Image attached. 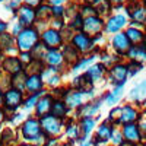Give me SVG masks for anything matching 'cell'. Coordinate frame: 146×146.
<instances>
[{
    "label": "cell",
    "instance_id": "22",
    "mask_svg": "<svg viewBox=\"0 0 146 146\" xmlns=\"http://www.w3.org/2000/svg\"><path fill=\"white\" fill-rule=\"evenodd\" d=\"M129 100L136 104H145L146 102V79L136 83L129 92Z\"/></svg>",
    "mask_w": 146,
    "mask_h": 146
},
{
    "label": "cell",
    "instance_id": "29",
    "mask_svg": "<svg viewBox=\"0 0 146 146\" xmlns=\"http://www.w3.org/2000/svg\"><path fill=\"white\" fill-rule=\"evenodd\" d=\"M70 110L67 108V105L64 104L63 100H54L53 105H51V111L50 114L60 118V120H66L67 118V114H69Z\"/></svg>",
    "mask_w": 146,
    "mask_h": 146
},
{
    "label": "cell",
    "instance_id": "28",
    "mask_svg": "<svg viewBox=\"0 0 146 146\" xmlns=\"http://www.w3.org/2000/svg\"><path fill=\"white\" fill-rule=\"evenodd\" d=\"M62 53H63V57H64V63H69L70 66H75L80 60V53L72 44H66L63 47Z\"/></svg>",
    "mask_w": 146,
    "mask_h": 146
},
{
    "label": "cell",
    "instance_id": "24",
    "mask_svg": "<svg viewBox=\"0 0 146 146\" xmlns=\"http://www.w3.org/2000/svg\"><path fill=\"white\" fill-rule=\"evenodd\" d=\"M44 91V82L41 75H28L25 82V92L29 94H38Z\"/></svg>",
    "mask_w": 146,
    "mask_h": 146
},
{
    "label": "cell",
    "instance_id": "36",
    "mask_svg": "<svg viewBox=\"0 0 146 146\" xmlns=\"http://www.w3.org/2000/svg\"><path fill=\"white\" fill-rule=\"evenodd\" d=\"M13 38L10 34H2L0 35V50L2 51H10V50H18L16 47H13Z\"/></svg>",
    "mask_w": 146,
    "mask_h": 146
},
{
    "label": "cell",
    "instance_id": "52",
    "mask_svg": "<svg viewBox=\"0 0 146 146\" xmlns=\"http://www.w3.org/2000/svg\"><path fill=\"white\" fill-rule=\"evenodd\" d=\"M83 2H85V5H92L95 0H83Z\"/></svg>",
    "mask_w": 146,
    "mask_h": 146
},
{
    "label": "cell",
    "instance_id": "6",
    "mask_svg": "<svg viewBox=\"0 0 146 146\" xmlns=\"http://www.w3.org/2000/svg\"><path fill=\"white\" fill-rule=\"evenodd\" d=\"M108 80L113 86H124L129 78V69L124 63H117L108 69Z\"/></svg>",
    "mask_w": 146,
    "mask_h": 146
},
{
    "label": "cell",
    "instance_id": "43",
    "mask_svg": "<svg viewBox=\"0 0 146 146\" xmlns=\"http://www.w3.org/2000/svg\"><path fill=\"white\" fill-rule=\"evenodd\" d=\"M137 126H139V130L142 133V137H143V142H145L146 140V117H142L137 121Z\"/></svg>",
    "mask_w": 146,
    "mask_h": 146
},
{
    "label": "cell",
    "instance_id": "41",
    "mask_svg": "<svg viewBox=\"0 0 146 146\" xmlns=\"http://www.w3.org/2000/svg\"><path fill=\"white\" fill-rule=\"evenodd\" d=\"M127 69H129V76H135V75H137V73L143 69V63L135 62V60H129Z\"/></svg>",
    "mask_w": 146,
    "mask_h": 146
},
{
    "label": "cell",
    "instance_id": "19",
    "mask_svg": "<svg viewBox=\"0 0 146 146\" xmlns=\"http://www.w3.org/2000/svg\"><path fill=\"white\" fill-rule=\"evenodd\" d=\"M107 72H108V69L102 63H94L92 66H89L86 69L85 76L91 80L92 85H95V83H98V82H101L104 79V76L107 75Z\"/></svg>",
    "mask_w": 146,
    "mask_h": 146
},
{
    "label": "cell",
    "instance_id": "37",
    "mask_svg": "<svg viewBox=\"0 0 146 146\" xmlns=\"http://www.w3.org/2000/svg\"><path fill=\"white\" fill-rule=\"evenodd\" d=\"M35 15H36V19L47 21L48 18H51V16H53L51 6H50V5H40L38 9L35 10Z\"/></svg>",
    "mask_w": 146,
    "mask_h": 146
},
{
    "label": "cell",
    "instance_id": "31",
    "mask_svg": "<svg viewBox=\"0 0 146 146\" xmlns=\"http://www.w3.org/2000/svg\"><path fill=\"white\" fill-rule=\"evenodd\" d=\"M95 58H96L95 54H91V56H86V57H80L79 62H78L75 66H72V72H73V73H79L80 70H85V72H86V69H88L89 66L94 64Z\"/></svg>",
    "mask_w": 146,
    "mask_h": 146
},
{
    "label": "cell",
    "instance_id": "34",
    "mask_svg": "<svg viewBox=\"0 0 146 146\" xmlns=\"http://www.w3.org/2000/svg\"><path fill=\"white\" fill-rule=\"evenodd\" d=\"M44 94H45V91H41V92H38V94H29L27 98L23 100V104H22L23 110H25V111H31V110H35L36 102H38V100L41 98V95H44Z\"/></svg>",
    "mask_w": 146,
    "mask_h": 146
},
{
    "label": "cell",
    "instance_id": "40",
    "mask_svg": "<svg viewBox=\"0 0 146 146\" xmlns=\"http://www.w3.org/2000/svg\"><path fill=\"white\" fill-rule=\"evenodd\" d=\"M15 131L12 130V129H6L3 130L2 133V145H6V146H10V143H15Z\"/></svg>",
    "mask_w": 146,
    "mask_h": 146
},
{
    "label": "cell",
    "instance_id": "12",
    "mask_svg": "<svg viewBox=\"0 0 146 146\" xmlns=\"http://www.w3.org/2000/svg\"><path fill=\"white\" fill-rule=\"evenodd\" d=\"M121 133H123V137L124 142L131 143V145H142L143 143V137H142V133L139 130L137 123H130V124H124L121 127Z\"/></svg>",
    "mask_w": 146,
    "mask_h": 146
},
{
    "label": "cell",
    "instance_id": "3",
    "mask_svg": "<svg viewBox=\"0 0 146 146\" xmlns=\"http://www.w3.org/2000/svg\"><path fill=\"white\" fill-rule=\"evenodd\" d=\"M41 130L47 137H57L62 135V131L64 129V120H60L51 114H47L40 118Z\"/></svg>",
    "mask_w": 146,
    "mask_h": 146
},
{
    "label": "cell",
    "instance_id": "47",
    "mask_svg": "<svg viewBox=\"0 0 146 146\" xmlns=\"http://www.w3.org/2000/svg\"><path fill=\"white\" fill-rule=\"evenodd\" d=\"M47 2L50 3L51 6H62V5L66 2V0H47Z\"/></svg>",
    "mask_w": 146,
    "mask_h": 146
},
{
    "label": "cell",
    "instance_id": "13",
    "mask_svg": "<svg viewBox=\"0 0 146 146\" xmlns=\"http://www.w3.org/2000/svg\"><path fill=\"white\" fill-rule=\"evenodd\" d=\"M142 118L140 111L131 104H124L121 105V115L118 120V124L124 126V124H130V123H137Z\"/></svg>",
    "mask_w": 146,
    "mask_h": 146
},
{
    "label": "cell",
    "instance_id": "55",
    "mask_svg": "<svg viewBox=\"0 0 146 146\" xmlns=\"http://www.w3.org/2000/svg\"><path fill=\"white\" fill-rule=\"evenodd\" d=\"M0 145H2V133H0Z\"/></svg>",
    "mask_w": 146,
    "mask_h": 146
},
{
    "label": "cell",
    "instance_id": "48",
    "mask_svg": "<svg viewBox=\"0 0 146 146\" xmlns=\"http://www.w3.org/2000/svg\"><path fill=\"white\" fill-rule=\"evenodd\" d=\"M6 120V111L3 110V107H0V124Z\"/></svg>",
    "mask_w": 146,
    "mask_h": 146
},
{
    "label": "cell",
    "instance_id": "57",
    "mask_svg": "<svg viewBox=\"0 0 146 146\" xmlns=\"http://www.w3.org/2000/svg\"><path fill=\"white\" fill-rule=\"evenodd\" d=\"M143 146H146V145H143Z\"/></svg>",
    "mask_w": 146,
    "mask_h": 146
},
{
    "label": "cell",
    "instance_id": "2",
    "mask_svg": "<svg viewBox=\"0 0 146 146\" xmlns=\"http://www.w3.org/2000/svg\"><path fill=\"white\" fill-rule=\"evenodd\" d=\"M40 42V34L35 28H23L16 35V48L21 53H31V50Z\"/></svg>",
    "mask_w": 146,
    "mask_h": 146
},
{
    "label": "cell",
    "instance_id": "35",
    "mask_svg": "<svg viewBox=\"0 0 146 146\" xmlns=\"http://www.w3.org/2000/svg\"><path fill=\"white\" fill-rule=\"evenodd\" d=\"M27 78H28V75L25 73V70L16 73V75H13V76H12V88L25 92V82H27Z\"/></svg>",
    "mask_w": 146,
    "mask_h": 146
},
{
    "label": "cell",
    "instance_id": "1",
    "mask_svg": "<svg viewBox=\"0 0 146 146\" xmlns=\"http://www.w3.org/2000/svg\"><path fill=\"white\" fill-rule=\"evenodd\" d=\"M19 131H21V136L23 137V140L34 143L35 146H44L48 139L42 133L40 118H36V117H28L23 120Z\"/></svg>",
    "mask_w": 146,
    "mask_h": 146
},
{
    "label": "cell",
    "instance_id": "25",
    "mask_svg": "<svg viewBox=\"0 0 146 146\" xmlns=\"http://www.w3.org/2000/svg\"><path fill=\"white\" fill-rule=\"evenodd\" d=\"M126 56L129 57V60H135V62L145 63L146 62V41L143 40V42H140V44L131 45Z\"/></svg>",
    "mask_w": 146,
    "mask_h": 146
},
{
    "label": "cell",
    "instance_id": "56",
    "mask_svg": "<svg viewBox=\"0 0 146 146\" xmlns=\"http://www.w3.org/2000/svg\"><path fill=\"white\" fill-rule=\"evenodd\" d=\"M0 94H2V91H0Z\"/></svg>",
    "mask_w": 146,
    "mask_h": 146
},
{
    "label": "cell",
    "instance_id": "23",
    "mask_svg": "<svg viewBox=\"0 0 146 146\" xmlns=\"http://www.w3.org/2000/svg\"><path fill=\"white\" fill-rule=\"evenodd\" d=\"M126 9L129 12V16L135 22H139V23L146 22V7L139 5V2H131Z\"/></svg>",
    "mask_w": 146,
    "mask_h": 146
},
{
    "label": "cell",
    "instance_id": "17",
    "mask_svg": "<svg viewBox=\"0 0 146 146\" xmlns=\"http://www.w3.org/2000/svg\"><path fill=\"white\" fill-rule=\"evenodd\" d=\"M54 102V98L53 95L50 92H45L44 95H41V98L38 100V102H36V107H35V117L36 118H41L47 114H50L51 111V105Z\"/></svg>",
    "mask_w": 146,
    "mask_h": 146
},
{
    "label": "cell",
    "instance_id": "21",
    "mask_svg": "<svg viewBox=\"0 0 146 146\" xmlns=\"http://www.w3.org/2000/svg\"><path fill=\"white\" fill-rule=\"evenodd\" d=\"M18 19H19V23L25 28H29L32 27V23L35 22L36 19V15H35V10L29 6H21L18 9Z\"/></svg>",
    "mask_w": 146,
    "mask_h": 146
},
{
    "label": "cell",
    "instance_id": "11",
    "mask_svg": "<svg viewBox=\"0 0 146 146\" xmlns=\"http://www.w3.org/2000/svg\"><path fill=\"white\" fill-rule=\"evenodd\" d=\"M102 101L104 100H102V96H101V98H98V100H91L88 102H85L82 107H79L76 110L78 118L79 120L80 118H91V117L96 115V114H98V111H100V108H101Z\"/></svg>",
    "mask_w": 146,
    "mask_h": 146
},
{
    "label": "cell",
    "instance_id": "50",
    "mask_svg": "<svg viewBox=\"0 0 146 146\" xmlns=\"http://www.w3.org/2000/svg\"><path fill=\"white\" fill-rule=\"evenodd\" d=\"M123 2H124V0H110V3H113V5H120Z\"/></svg>",
    "mask_w": 146,
    "mask_h": 146
},
{
    "label": "cell",
    "instance_id": "9",
    "mask_svg": "<svg viewBox=\"0 0 146 146\" xmlns=\"http://www.w3.org/2000/svg\"><path fill=\"white\" fill-rule=\"evenodd\" d=\"M41 42L47 47V50H54V48H60L63 44V36L62 32L50 28V29H45L41 34Z\"/></svg>",
    "mask_w": 146,
    "mask_h": 146
},
{
    "label": "cell",
    "instance_id": "42",
    "mask_svg": "<svg viewBox=\"0 0 146 146\" xmlns=\"http://www.w3.org/2000/svg\"><path fill=\"white\" fill-rule=\"evenodd\" d=\"M51 10H53V16L56 19H62L64 16V10L66 9H63L62 6H51Z\"/></svg>",
    "mask_w": 146,
    "mask_h": 146
},
{
    "label": "cell",
    "instance_id": "7",
    "mask_svg": "<svg viewBox=\"0 0 146 146\" xmlns=\"http://www.w3.org/2000/svg\"><path fill=\"white\" fill-rule=\"evenodd\" d=\"M113 129H114V124H111L108 120L102 121V123L95 129V136L92 137L94 146H101V145H105L107 142L111 140Z\"/></svg>",
    "mask_w": 146,
    "mask_h": 146
},
{
    "label": "cell",
    "instance_id": "38",
    "mask_svg": "<svg viewBox=\"0 0 146 146\" xmlns=\"http://www.w3.org/2000/svg\"><path fill=\"white\" fill-rule=\"evenodd\" d=\"M45 53H47V47L42 42H38L31 50V56H32L34 60H42L44 56H45Z\"/></svg>",
    "mask_w": 146,
    "mask_h": 146
},
{
    "label": "cell",
    "instance_id": "27",
    "mask_svg": "<svg viewBox=\"0 0 146 146\" xmlns=\"http://www.w3.org/2000/svg\"><path fill=\"white\" fill-rule=\"evenodd\" d=\"M64 133H66V136H67L70 143H75V142H78L82 137L80 129H79V123H76L73 118H70L69 121L64 123Z\"/></svg>",
    "mask_w": 146,
    "mask_h": 146
},
{
    "label": "cell",
    "instance_id": "54",
    "mask_svg": "<svg viewBox=\"0 0 146 146\" xmlns=\"http://www.w3.org/2000/svg\"><path fill=\"white\" fill-rule=\"evenodd\" d=\"M143 114H145V117H146V102H145V111H143Z\"/></svg>",
    "mask_w": 146,
    "mask_h": 146
},
{
    "label": "cell",
    "instance_id": "10",
    "mask_svg": "<svg viewBox=\"0 0 146 146\" xmlns=\"http://www.w3.org/2000/svg\"><path fill=\"white\" fill-rule=\"evenodd\" d=\"M82 29H83V32L86 35H89L91 38L92 36H98L100 32L104 29V21H102V18L96 16V15L88 16V18L83 19Z\"/></svg>",
    "mask_w": 146,
    "mask_h": 146
},
{
    "label": "cell",
    "instance_id": "44",
    "mask_svg": "<svg viewBox=\"0 0 146 146\" xmlns=\"http://www.w3.org/2000/svg\"><path fill=\"white\" fill-rule=\"evenodd\" d=\"M19 60L22 62L23 66H27V64H29V63L32 62V56H31V53H21Z\"/></svg>",
    "mask_w": 146,
    "mask_h": 146
},
{
    "label": "cell",
    "instance_id": "20",
    "mask_svg": "<svg viewBox=\"0 0 146 146\" xmlns=\"http://www.w3.org/2000/svg\"><path fill=\"white\" fill-rule=\"evenodd\" d=\"M126 25H127V18L124 15L117 13V15L110 16V19L105 23V31L108 34H117V32H120L121 29H123Z\"/></svg>",
    "mask_w": 146,
    "mask_h": 146
},
{
    "label": "cell",
    "instance_id": "51",
    "mask_svg": "<svg viewBox=\"0 0 146 146\" xmlns=\"http://www.w3.org/2000/svg\"><path fill=\"white\" fill-rule=\"evenodd\" d=\"M19 146H35L34 143H29V142H23V143H21Z\"/></svg>",
    "mask_w": 146,
    "mask_h": 146
},
{
    "label": "cell",
    "instance_id": "32",
    "mask_svg": "<svg viewBox=\"0 0 146 146\" xmlns=\"http://www.w3.org/2000/svg\"><path fill=\"white\" fill-rule=\"evenodd\" d=\"M126 35H127L129 41L131 42V45H136V44H140V42H143V40H145V35H146V34H143V32H142L139 28L130 27V28H127V31H126Z\"/></svg>",
    "mask_w": 146,
    "mask_h": 146
},
{
    "label": "cell",
    "instance_id": "5",
    "mask_svg": "<svg viewBox=\"0 0 146 146\" xmlns=\"http://www.w3.org/2000/svg\"><path fill=\"white\" fill-rule=\"evenodd\" d=\"M25 95L22 91L15 88H10L9 91L3 92V110L5 111H16L19 107H22Z\"/></svg>",
    "mask_w": 146,
    "mask_h": 146
},
{
    "label": "cell",
    "instance_id": "49",
    "mask_svg": "<svg viewBox=\"0 0 146 146\" xmlns=\"http://www.w3.org/2000/svg\"><path fill=\"white\" fill-rule=\"evenodd\" d=\"M6 28H7V23L3 22V21H0V35L6 32Z\"/></svg>",
    "mask_w": 146,
    "mask_h": 146
},
{
    "label": "cell",
    "instance_id": "46",
    "mask_svg": "<svg viewBox=\"0 0 146 146\" xmlns=\"http://www.w3.org/2000/svg\"><path fill=\"white\" fill-rule=\"evenodd\" d=\"M23 2L29 7H38L40 5H42V0H23Z\"/></svg>",
    "mask_w": 146,
    "mask_h": 146
},
{
    "label": "cell",
    "instance_id": "45",
    "mask_svg": "<svg viewBox=\"0 0 146 146\" xmlns=\"http://www.w3.org/2000/svg\"><path fill=\"white\" fill-rule=\"evenodd\" d=\"M5 3H6V6L10 7V9H19L22 0H5Z\"/></svg>",
    "mask_w": 146,
    "mask_h": 146
},
{
    "label": "cell",
    "instance_id": "53",
    "mask_svg": "<svg viewBox=\"0 0 146 146\" xmlns=\"http://www.w3.org/2000/svg\"><path fill=\"white\" fill-rule=\"evenodd\" d=\"M121 146H137V145H131V143H127V142H124Z\"/></svg>",
    "mask_w": 146,
    "mask_h": 146
},
{
    "label": "cell",
    "instance_id": "39",
    "mask_svg": "<svg viewBox=\"0 0 146 146\" xmlns=\"http://www.w3.org/2000/svg\"><path fill=\"white\" fill-rule=\"evenodd\" d=\"M113 143V146H121L124 143V137H123V133H121V129H117L114 126L113 129V135H111V140H110Z\"/></svg>",
    "mask_w": 146,
    "mask_h": 146
},
{
    "label": "cell",
    "instance_id": "15",
    "mask_svg": "<svg viewBox=\"0 0 146 146\" xmlns=\"http://www.w3.org/2000/svg\"><path fill=\"white\" fill-rule=\"evenodd\" d=\"M111 45L114 48V51L120 56H126L127 51L130 50L131 42L129 41L126 32H117L114 34V36L111 38Z\"/></svg>",
    "mask_w": 146,
    "mask_h": 146
},
{
    "label": "cell",
    "instance_id": "30",
    "mask_svg": "<svg viewBox=\"0 0 146 146\" xmlns=\"http://www.w3.org/2000/svg\"><path fill=\"white\" fill-rule=\"evenodd\" d=\"M79 129H80L82 137L91 136V133L96 129V120L94 117H91V118H80L79 120Z\"/></svg>",
    "mask_w": 146,
    "mask_h": 146
},
{
    "label": "cell",
    "instance_id": "8",
    "mask_svg": "<svg viewBox=\"0 0 146 146\" xmlns=\"http://www.w3.org/2000/svg\"><path fill=\"white\" fill-rule=\"evenodd\" d=\"M76 50L80 53V54H85V53H91L95 47V42L94 40L91 38L89 35H86L85 32H78L73 35L72 38V42H70Z\"/></svg>",
    "mask_w": 146,
    "mask_h": 146
},
{
    "label": "cell",
    "instance_id": "18",
    "mask_svg": "<svg viewBox=\"0 0 146 146\" xmlns=\"http://www.w3.org/2000/svg\"><path fill=\"white\" fill-rule=\"evenodd\" d=\"M42 62L45 64V67H57L62 69L63 63H64V57L63 53L58 50V48H54V50H47Z\"/></svg>",
    "mask_w": 146,
    "mask_h": 146
},
{
    "label": "cell",
    "instance_id": "26",
    "mask_svg": "<svg viewBox=\"0 0 146 146\" xmlns=\"http://www.w3.org/2000/svg\"><path fill=\"white\" fill-rule=\"evenodd\" d=\"M123 95H124V86H114L111 91H108L105 95H102V100L107 105L115 107L120 102V100L123 98Z\"/></svg>",
    "mask_w": 146,
    "mask_h": 146
},
{
    "label": "cell",
    "instance_id": "14",
    "mask_svg": "<svg viewBox=\"0 0 146 146\" xmlns=\"http://www.w3.org/2000/svg\"><path fill=\"white\" fill-rule=\"evenodd\" d=\"M41 78H42L44 85H47V86L56 89V88L60 86V83H62V69L45 67L41 72Z\"/></svg>",
    "mask_w": 146,
    "mask_h": 146
},
{
    "label": "cell",
    "instance_id": "33",
    "mask_svg": "<svg viewBox=\"0 0 146 146\" xmlns=\"http://www.w3.org/2000/svg\"><path fill=\"white\" fill-rule=\"evenodd\" d=\"M92 7L95 10V15L101 18L111 10V3H110V0H95L92 3Z\"/></svg>",
    "mask_w": 146,
    "mask_h": 146
},
{
    "label": "cell",
    "instance_id": "4",
    "mask_svg": "<svg viewBox=\"0 0 146 146\" xmlns=\"http://www.w3.org/2000/svg\"><path fill=\"white\" fill-rule=\"evenodd\" d=\"M91 96L94 98V91L89 92V94H85L82 91L69 88V89H66L63 101H64V104L67 105L69 110H78L79 107H82L85 104V98H91Z\"/></svg>",
    "mask_w": 146,
    "mask_h": 146
},
{
    "label": "cell",
    "instance_id": "16",
    "mask_svg": "<svg viewBox=\"0 0 146 146\" xmlns=\"http://www.w3.org/2000/svg\"><path fill=\"white\" fill-rule=\"evenodd\" d=\"M25 66L22 64V62L19 60V57H15V56H10V57H5L2 60V66H0V70H3L7 75L13 76L19 72H23Z\"/></svg>",
    "mask_w": 146,
    "mask_h": 146
}]
</instances>
